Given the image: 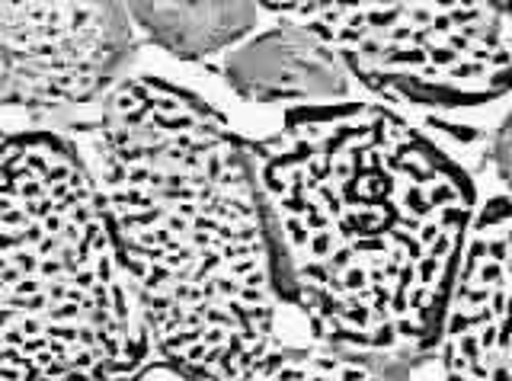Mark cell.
I'll list each match as a JSON object with an SVG mask.
<instances>
[{
    "mask_svg": "<svg viewBox=\"0 0 512 381\" xmlns=\"http://www.w3.org/2000/svg\"><path fill=\"white\" fill-rule=\"evenodd\" d=\"M128 17L151 42L183 61H202L247 42L260 4H125Z\"/></svg>",
    "mask_w": 512,
    "mask_h": 381,
    "instance_id": "8",
    "label": "cell"
},
{
    "mask_svg": "<svg viewBox=\"0 0 512 381\" xmlns=\"http://www.w3.org/2000/svg\"><path fill=\"white\" fill-rule=\"evenodd\" d=\"M442 381H512V202L480 205L439 333Z\"/></svg>",
    "mask_w": 512,
    "mask_h": 381,
    "instance_id": "6",
    "label": "cell"
},
{
    "mask_svg": "<svg viewBox=\"0 0 512 381\" xmlns=\"http://www.w3.org/2000/svg\"><path fill=\"white\" fill-rule=\"evenodd\" d=\"M135 52L125 4H4L0 106L55 116L106 103Z\"/></svg>",
    "mask_w": 512,
    "mask_h": 381,
    "instance_id": "5",
    "label": "cell"
},
{
    "mask_svg": "<svg viewBox=\"0 0 512 381\" xmlns=\"http://www.w3.org/2000/svg\"><path fill=\"white\" fill-rule=\"evenodd\" d=\"M154 346L100 183L55 132L0 145V381H132Z\"/></svg>",
    "mask_w": 512,
    "mask_h": 381,
    "instance_id": "3",
    "label": "cell"
},
{
    "mask_svg": "<svg viewBox=\"0 0 512 381\" xmlns=\"http://www.w3.org/2000/svg\"><path fill=\"white\" fill-rule=\"evenodd\" d=\"M308 26L384 100L471 109L512 93V4H260Z\"/></svg>",
    "mask_w": 512,
    "mask_h": 381,
    "instance_id": "4",
    "label": "cell"
},
{
    "mask_svg": "<svg viewBox=\"0 0 512 381\" xmlns=\"http://www.w3.org/2000/svg\"><path fill=\"white\" fill-rule=\"evenodd\" d=\"M100 193L157 359L240 381L276 349L279 273L250 148L205 100L125 77L100 122Z\"/></svg>",
    "mask_w": 512,
    "mask_h": 381,
    "instance_id": "2",
    "label": "cell"
},
{
    "mask_svg": "<svg viewBox=\"0 0 512 381\" xmlns=\"http://www.w3.org/2000/svg\"><path fill=\"white\" fill-rule=\"evenodd\" d=\"M221 77L250 103H346L352 77L330 45L308 26L282 20L260 36H250L221 61Z\"/></svg>",
    "mask_w": 512,
    "mask_h": 381,
    "instance_id": "7",
    "label": "cell"
},
{
    "mask_svg": "<svg viewBox=\"0 0 512 381\" xmlns=\"http://www.w3.org/2000/svg\"><path fill=\"white\" fill-rule=\"evenodd\" d=\"M493 164H496V173H500L503 186L509 189V202H512V109L509 116L503 119V125L496 129V138H493Z\"/></svg>",
    "mask_w": 512,
    "mask_h": 381,
    "instance_id": "10",
    "label": "cell"
},
{
    "mask_svg": "<svg viewBox=\"0 0 512 381\" xmlns=\"http://www.w3.org/2000/svg\"><path fill=\"white\" fill-rule=\"evenodd\" d=\"M247 148L279 289L314 337L381 365L436 349L477 218L468 173L359 100L292 109Z\"/></svg>",
    "mask_w": 512,
    "mask_h": 381,
    "instance_id": "1",
    "label": "cell"
},
{
    "mask_svg": "<svg viewBox=\"0 0 512 381\" xmlns=\"http://www.w3.org/2000/svg\"><path fill=\"white\" fill-rule=\"evenodd\" d=\"M240 381H407L391 365L349 356L330 346H276Z\"/></svg>",
    "mask_w": 512,
    "mask_h": 381,
    "instance_id": "9",
    "label": "cell"
},
{
    "mask_svg": "<svg viewBox=\"0 0 512 381\" xmlns=\"http://www.w3.org/2000/svg\"><path fill=\"white\" fill-rule=\"evenodd\" d=\"M132 381H199V378H192L189 372L176 369V365H170L164 359H151Z\"/></svg>",
    "mask_w": 512,
    "mask_h": 381,
    "instance_id": "11",
    "label": "cell"
}]
</instances>
